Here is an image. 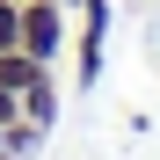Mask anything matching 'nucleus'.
Instances as JSON below:
<instances>
[{"mask_svg": "<svg viewBox=\"0 0 160 160\" xmlns=\"http://www.w3.org/2000/svg\"><path fill=\"white\" fill-rule=\"evenodd\" d=\"M22 51L44 58V66L66 51V8L58 0H22Z\"/></svg>", "mask_w": 160, "mask_h": 160, "instance_id": "obj_1", "label": "nucleus"}, {"mask_svg": "<svg viewBox=\"0 0 160 160\" xmlns=\"http://www.w3.org/2000/svg\"><path fill=\"white\" fill-rule=\"evenodd\" d=\"M102 51H109V0H80V58H73L80 88L102 80Z\"/></svg>", "mask_w": 160, "mask_h": 160, "instance_id": "obj_2", "label": "nucleus"}, {"mask_svg": "<svg viewBox=\"0 0 160 160\" xmlns=\"http://www.w3.org/2000/svg\"><path fill=\"white\" fill-rule=\"evenodd\" d=\"M22 117H29V124H44L51 131V117H58V80H29V88H22Z\"/></svg>", "mask_w": 160, "mask_h": 160, "instance_id": "obj_3", "label": "nucleus"}, {"mask_svg": "<svg viewBox=\"0 0 160 160\" xmlns=\"http://www.w3.org/2000/svg\"><path fill=\"white\" fill-rule=\"evenodd\" d=\"M22 44V0H0V51Z\"/></svg>", "mask_w": 160, "mask_h": 160, "instance_id": "obj_4", "label": "nucleus"}, {"mask_svg": "<svg viewBox=\"0 0 160 160\" xmlns=\"http://www.w3.org/2000/svg\"><path fill=\"white\" fill-rule=\"evenodd\" d=\"M0 124H22V95L8 88V80H0Z\"/></svg>", "mask_w": 160, "mask_h": 160, "instance_id": "obj_5", "label": "nucleus"}, {"mask_svg": "<svg viewBox=\"0 0 160 160\" xmlns=\"http://www.w3.org/2000/svg\"><path fill=\"white\" fill-rule=\"evenodd\" d=\"M58 8H66V15H80V0H58Z\"/></svg>", "mask_w": 160, "mask_h": 160, "instance_id": "obj_6", "label": "nucleus"}, {"mask_svg": "<svg viewBox=\"0 0 160 160\" xmlns=\"http://www.w3.org/2000/svg\"><path fill=\"white\" fill-rule=\"evenodd\" d=\"M0 160H8V153H0Z\"/></svg>", "mask_w": 160, "mask_h": 160, "instance_id": "obj_7", "label": "nucleus"}]
</instances>
